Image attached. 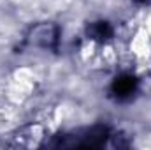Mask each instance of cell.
<instances>
[{
	"mask_svg": "<svg viewBox=\"0 0 151 150\" xmlns=\"http://www.w3.org/2000/svg\"><path fill=\"white\" fill-rule=\"evenodd\" d=\"M137 90V79L132 74H119L114 78L111 85V92L118 101H127L130 99Z\"/></svg>",
	"mask_w": 151,
	"mask_h": 150,
	"instance_id": "3957f363",
	"label": "cell"
},
{
	"mask_svg": "<svg viewBox=\"0 0 151 150\" xmlns=\"http://www.w3.org/2000/svg\"><path fill=\"white\" fill-rule=\"evenodd\" d=\"M88 36L95 41H109L113 37V27L107 21H95L88 27Z\"/></svg>",
	"mask_w": 151,
	"mask_h": 150,
	"instance_id": "277c9868",
	"label": "cell"
},
{
	"mask_svg": "<svg viewBox=\"0 0 151 150\" xmlns=\"http://www.w3.org/2000/svg\"><path fill=\"white\" fill-rule=\"evenodd\" d=\"M109 138L107 127H91L83 133L67 134L58 143H53V147H65V149H100L106 145Z\"/></svg>",
	"mask_w": 151,
	"mask_h": 150,
	"instance_id": "6da1fadb",
	"label": "cell"
},
{
	"mask_svg": "<svg viewBox=\"0 0 151 150\" xmlns=\"http://www.w3.org/2000/svg\"><path fill=\"white\" fill-rule=\"evenodd\" d=\"M58 36H60V28L56 25L42 23L30 30L28 41H30V44L39 46V48H55L58 44Z\"/></svg>",
	"mask_w": 151,
	"mask_h": 150,
	"instance_id": "7a4b0ae2",
	"label": "cell"
},
{
	"mask_svg": "<svg viewBox=\"0 0 151 150\" xmlns=\"http://www.w3.org/2000/svg\"><path fill=\"white\" fill-rule=\"evenodd\" d=\"M134 2H135V4H146L148 0H134Z\"/></svg>",
	"mask_w": 151,
	"mask_h": 150,
	"instance_id": "5b68a950",
	"label": "cell"
}]
</instances>
